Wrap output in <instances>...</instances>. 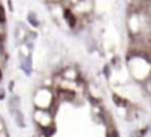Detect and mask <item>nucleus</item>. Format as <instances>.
I'll list each match as a JSON object with an SVG mask.
<instances>
[{
	"label": "nucleus",
	"mask_w": 151,
	"mask_h": 137,
	"mask_svg": "<svg viewBox=\"0 0 151 137\" xmlns=\"http://www.w3.org/2000/svg\"><path fill=\"white\" fill-rule=\"evenodd\" d=\"M111 137H118V133L115 132V131H113V132H111Z\"/></svg>",
	"instance_id": "f257e3e1"
}]
</instances>
